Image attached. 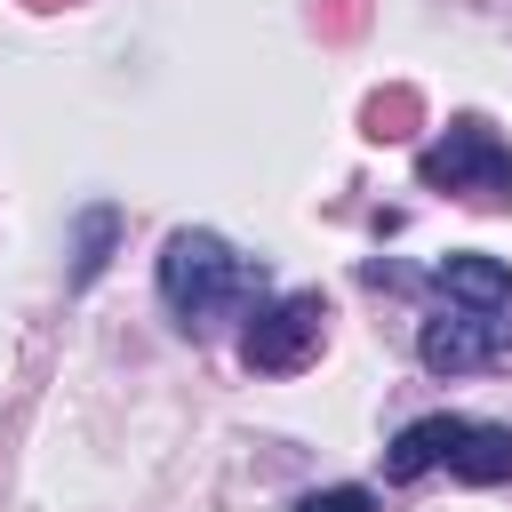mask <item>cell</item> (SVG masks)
<instances>
[{
  "instance_id": "cell-9",
  "label": "cell",
  "mask_w": 512,
  "mask_h": 512,
  "mask_svg": "<svg viewBox=\"0 0 512 512\" xmlns=\"http://www.w3.org/2000/svg\"><path fill=\"white\" fill-rule=\"evenodd\" d=\"M112 240H120V208H88V216H80V240H72V288H88V280L104 272Z\"/></svg>"
},
{
  "instance_id": "cell-7",
  "label": "cell",
  "mask_w": 512,
  "mask_h": 512,
  "mask_svg": "<svg viewBox=\"0 0 512 512\" xmlns=\"http://www.w3.org/2000/svg\"><path fill=\"white\" fill-rule=\"evenodd\" d=\"M456 424H464V416H416V424H408V432L384 448V480H400V488H408V480H424V472L448 456Z\"/></svg>"
},
{
  "instance_id": "cell-1",
  "label": "cell",
  "mask_w": 512,
  "mask_h": 512,
  "mask_svg": "<svg viewBox=\"0 0 512 512\" xmlns=\"http://www.w3.org/2000/svg\"><path fill=\"white\" fill-rule=\"evenodd\" d=\"M160 304L184 336H216L248 304H264V256H240L216 232H168L160 248Z\"/></svg>"
},
{
  "instance_id": "cell-6",
  "label": "cell",
  "mask_w": 512,
  "mask_h": 512,
  "mask_svg": "<svg viewBox=\"0 0 512 512\" xmlns=\"http://www.w3.org/2000/svg\"><path fill=\"white\" fill-rule=\"evenodd\" d=\"M456 480H472V488H496V480H512V424H456V440H448V456H440Z\"/></svg>"
},
{
  "instance_id": "cell-11",
  "label": "cell",
  "mask_w": 512,
  "mask_h": 512,
  "mask_svg": "<svg viewBox=\"0 0 512 512\" xmlns=\"http://www.w3.org/2000/svg\"><path fill=\"white\" fill-rule=\"evenodd\" d=\"M32 8H64V0H32Z\"/></svg>"
},
{
  "instance_id": "cell-3",
  "label": "cell",
  "mask_w": 512,
  "mask_h": 512,
  "mask_svg": "<svg viewBox=\"0 0 512 512\" xmlns=\"http://www.w3.org/2000/svg\"><path fill=\"white\" fill-rule=\"evenodd\" d=\"M328 344V296L320 288H288L272 304H248V328H240V360L256 376H296L312 368Z\"/></svg>"
},
{
  "instance_id": "cell-4",
  "label": "cell",
  "mask_w": 512,
  "mask_h": 512,
  "mask_svg": "<svg viewBox=\"0 0 512 512\" xmlns=\"http://www.w3.org/2000/svg\"><path fill=\"white\" fill-rule=\"evenodd\" d=\"M504 344H512V320H504V312H464V304H448L440 320H424L416 360H424L432 376H472V368H488Z\"/></svg>"
},
{
  "instance_id": "cell-5",
  "label": "cell",
  "mask_w": 512,
  "mask_h": 512,
  "mask_svg": "<svg viewBox=\"0 0 512 512\" xmlns=\"http://www.w3.org/2000/svg\"><path fill=\"white\" fill-rule=\"evenodd\" d=\"M432 288H440L448 304H464V312H512V264H504V256H480V248L440 256Z\"/></svg>"
},
{
  "instance_id": "cell-8",
  "label": "cell",
  "mask_w": 512,
  "mask_h": 512,
  "mask_svg": "<svg viewBox=\"0 0 512 512\" xmlns=\"http://www.w3.org/2000/svg\"><path fill=\"white\" fill-rule=\"evenodd\" d=\"M416 120H424V96H416V88H376V96H368V112H360V128H368L376 144L416 136Z\"/></svg>"
},
{
  "instance_id": "cell-2",
  "label": "cell",
  "mask_w": 512,
  "mask_h": 512,
  "mask_svg": "<svg viewBox=\"0 0 512 512\" xmlns=\"http://www.w3.org/2000/svg\"><path fill=\"white\" fill-rule=\"evenodd\" d=\"M416 184L424 192H456L472 208H512V144L488 128V120H448L440 144L416 152Z\"/></svg>"
},
{
  "instance_id": "cell-10",
  "label": "cell",
  "mask_w": 512,
  "mask_h": 512,
  "mask_svg": "<svg viewBox=\"0 0 512 512\" xmlns=\"http://www.w3.org/2000/svg\"><path fill=\"white\" fill-rule=\"evenodd\" d=\"M288 512H376V496L344 480V488H304V496H296Z\"/></svg>"
}]
</instances>
